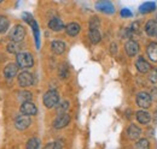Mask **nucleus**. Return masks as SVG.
I'll return each instance as SVG.
<instances>
[{"label":"nucleus","instance_id":"31","mask_svg":"<svg viewBox=\"0 0 157 149\" xmlns=\"http://www.w3.org/2000/svg\"><path fill=\"white\" fill-rule=\"evenodd\" d=\"M62 148H63V146H62L60 142H51V143H47L44 149H62Z\"/></svg>","mask_w":157,"mask_h":149},{"label":"nucleus","instance_id":"23","mask_svg":"<svg viewBox=\"0 0 157 149\" xmlns=\"http://www.w3.org/2000/svg\"><path fill=\"white\" fill-rule=\"evenodd\" d=\"M40 140L36 137H32L27 144H25V149H40Z\"/></svg>","mask_w":157,"mask_h":149},{"label":"nucleus","instance_id":"1","mask_svg":"<svg viewBox=\"0 0 157 149\" xmlns=\"http://www.w3.org/2000/svg\"><path fill=\"white\" fill-rule=\"evenodd\" d=\"M16 60H17L18 67L29 69L34 65V58L29 52H20L16 56Z\"/></svg>","mask_w":157,"mask_h":149},{"label":"nucleus","instance_id":"33","mask_svg":"<svg viewBox=\"0 0 157 149\" xmlns=\"http://www.w3.org/2000/svg\"><path fill=\"white\" fill-rule=\"evenodd\" d=\"M111 48H113V53L115 54V53H116V48H117V47H116V45H115V43H114V45H111Z\"/></svg>","mask_w":157,"mask_h":149},{"label":"nucleus","instance_id":"34","mask_svg":"<svg viewBox=\"0 0 157 149\" xmlns=\"http://www.w3.org/2000/svg\"><path fill=\"white\" fill-rule=\"evenodd\" d=\"M155 22H156V23H157V16H156V18H155Z\"/></svg>","mask_w":157,"mask_h":149},{"label":"nucleus","instance_id":"4","mask_svg":"<svg viewBox=\"0 0 157 149\" xmlns=\"http://www.w3.org/2000/svg\"><path fill=\"white\" fill-rule=\"evenodd\" d=\"M24 37H25V28H24L23 25H21V24L15 25V27L12 28L11 33H10V38H11V41L18 43V42H21Z\"/></svg>","mask_w":157,"mask_h":149},{"label":"nucleus","instance_id":"25","mask_svg":"<svg viewBox=\"0 0 157 149\" xmlns=\"http://www.w3.org/2000/svg\"><path fill=\"white\" fill-rule=\"evenodd\" d=\"M6 49L9 53H20V45L17 42H13V41H10L6 46Z\"/></svg>","mask_w":157,"mask_h":149},{"label":"nucleus","instance_id":"24","mask_svg":"<svg viewBox=\"0 0 157 149\" xmlns=\"http://www.w3.org/2000/svg\"><path fill=\"white\" fill-rule=\"evenodd\" d=\"M18 97L22 101V104L23 102H30V100L33 99V94L30 92H28V90H22V92L18 93Z\"/></svg>","mask_w":157,"mask_h":149},{"label":"nucleus","instance_id":"3","mask_svg":"<svg viewBox=\"0 0 157 149\" xmlns=\"http://www.w3.org/2000/svg\"><path fill=\"white\" fill-rule=\"evenodd\" d=\"M59 104V95L56 90H48L44 95V105L47 108H53Z\"/></svg>","mask_w":157,"mask_h":149},{"label":"nucleus","instance_id":"8","mask_svg":"<svg viewBox=\"0 0 157 149\" xmlns=\"http://www.w3.org/2000/svg\"><path fill=\"white\" fill-rule=\"evenodd\" d=\"M70 123V115L68 114V113H65V114H59L58 117L55 119V122H53V128L55 129H64L65 126H68V124Z\"/></svg>","mask_w":157,"mask_h":149},{"label":"nucleus","instance_id":"10","mask_svg":"<svg viewBox=\"0 0 157 149\" xmlns=\"http://www.w3.org/2000/svg\"><path fill=\"white\" fill-rule=\"evenodd\" d=\"M96 9L106 15H113L115 12V7H114L113 2H110V1H99L96 4Z\"/></svg>","mask_w":157,"mask_h":149},{"label":"nucleus","instance_id":"5","mask_svg":"<svg viewBox=\"0 0 157 149\" xmlns=\"http://www.w3.org/2000/svg\"><path fill=\"white\" fill-rule=\"evenodd\" d=\"M32 124V118L28 117V115H23L21 114L18 115L16 119H15V128L20 131L27 130Z\"/></svg>","mask_w":157,"mask_h":149},{"label":"nucleus","instance_id":"16","mask_svg":"<svg viewBox=\"0 0 157 149\" xmlns=\"http://www.w3.org/2000/svg\"><path fill=\"white\" fill-rule=\"evenodd\" d=\"M48 28L52 30V31H60L63 29H65V25L63 23V20L58 17H53V18L50 19L48 22Z\"/></svg>","mask_w":157,"mask_h":149},{"label":"nucleus","instance_id":"15","mask_svg":"<svg viewBox=\"0 0 157 149\" xmlns=\"http://www.w3.org/2000/svg\"><path fill=\"white\" fill-rule=\"evenodd\" d=\"M146 54L151 63H157V42H150L147 45Z\"/></svg>","mask_w":157,"mask_h":149},{"label":"nucleus","instance_id":"22","mask_svg":"<svg viewBox=\"0 0 157 149\" xmlns=\"http://www.w3.org/2000/svg\"><path fill=\"white\" fill-rule=\"evenodd\" d=\"M9 25H10V22H9V18L0 15V34H4L9 29Z\"/></svg>","mask_w":157,"mask_h":149},{"label":"nucleus","instance_id":"27","mask_svg":"<svg viewBox=\"0 0 157 149\" xmlns=\"http://www.w3.org/2000/svg\"><path fill=\"white\" fill-rule=\"evenodd\" d=\"M137 149H150V142L146 138H139L136 143Z\"/></svg>","mask_w":157,"mask_h":149},{"label":"nucleus","instance_id":"19","mask_svg":"<svg viewBox=\"0 0 157 149\" xmlns=\"http://www.w3.org/2000/svg\"><path fill=\"white\" fill-rule=\"evenodd\" d=\"M80 30H81L80 24L75 23V22H71V23H69V24H67V25H65V33L71 37L78 35Z\"/></svg>","mask_w":157,"mask_h":149},{"label":"nucleus","instance_id":"35","mask_svg":"<svg viewBox=\"0 0 157 149\" xmlns=\"http://www.w3.org/2000/svg\"><path fill=\"white\" fill-rule=\"evenodd\" d=\"M0 2H1V0H0Z\"/></svg>","mask_w":157,"mask_h":149},{"label":"nucleus","instance_id":"9","mask_svg":"<svg viewBox=\"0 0 157 149\" xmlns=\"http://www.w3.org/2000/svg\"><path fill=\"white\" fill-rule=\"evenodd\" d=\"M136 69L140 74H147V72L151 71V65H150V63L145 58L139 56L136 60Z\"/></svg>","mask_w":157,"mask_h":149},{"label":"nucleus","instance_id":"2","mask_svg":"<svg viewBox=\"0 0 157 149\" xmlns=\"http://www.w3.org/2000/svg\"><path fill=\"white\" fill-rule=\"evenodd\" d=\"M136 102L137 105L143 108V110H147L151 107L152 105V97L151 95L146 92H140V93L137 94V97H136Z\"/></svg>","mask_w":157,"mask_h":149},{"label":"nucleus","instance_id":"11","mask_svg":"<svg viewBox=\"0 0 157 149\" xmlns=\"http://www.w3.org/2000/svg\"><path fill=\"white\" fill-rule=\"evenodd\" d=\"M20 111L23 115L30 117V115H35L38 113V108H36V106L33 102H23L21 105Z\"/></svg>","mask_w":157,"mask_h":149},{"label":"nucleus","instance_id":"12","mask_svg":"<svg viewBox=\"0 0 157 149\" xmlns=\"http://www.w3.org/2000/svg\"><path fill=\"white\" fill-rule=\"evenodd\" d=\"M18 65L17 64H15V63H10V64H7L6 66H5V69H4V76L6 77V78H13V77H16L17 74H18Z\"/></svg>","mask_w":157,"mask_h":149},{"label":"nucleus","instance_id":"32","mask_svg":"<svg viewBox=\"0 0 157 149\" xmlns=\"http://www.w3.org/2000/svg\"><path fill=\"white\" fill-rule=\"evenodd\" d=\"M121 16L122 17H132V12L128 9H122L121 10Z\"/></svg>","mask_w":157,"mask_h":149},{"label":"nucleus","instance_id":"17","mask_svg":"<svg viewBox=\"0 0 157 149\" xmlns=\"http://www.w3.org/2000/svg\"><path fill=\"white\" fill-rule=\"evenodd\" d=\"M127 136L129 140H139L141 136V129L136 124H131L127 129Z\"/></svg>","mask_w":157,"mask_h":149},{"label":"nucleus","instance_id":"26","mask_svg":"<svg viewBox=\"0 0 157 149\" xmlns=\"http://www.w3.org/2000/svg\"><path fill=\"white\" fill-rule=\"evenodd\" d=\"M69 101H62L60 104H58L57 105V113L59 114H65L67 112H68V110H69Z\"/></svg>","mask_w":157,"mask_h":149},{"label":"nucleus","instance_id":"6","mask_svg":"<svg viewBox=\"0 0 157 149\" xmlns=\"http://www.w3.org/2000/svg\"><path fill=\"white\" fill-rule=\"evenodd\" d=\"M18 84H20L21 88H27V87H30L33 83H34V77L33 74L28 71H23L18 74Z\"/></svg>","mask_w":157,"mask_h":149},{"label":"nucleus","instance_id":"20","mask_svg":"<svg viewBox=\"0 0 157 149\" xmlns=\"http://www.w3.org/2000/svg\"><path fill=\"white\" fill-rule=\"evenodd\" d=\"M88 38H90L91 43H93V45L99 43V42H100V40H101L100 31L97 30V29H91V30L88 31Z\"/></svg>","mask_w":157,"mask_h":149},{"label":"nucleus","instance_id":"21","mask_svg":"<svg viewBox=\"0 0 157 149\" xmlns=\"http://www.w3.org/2000/svg\"><path fill=\"white\" fill-rule=\"evenodd\" d=\"M155 9H156V4L152 1H147V2H144L143 5H140L139 11H140V13H150Z\"/></svg>","mask_w":157,"mask_h":149},{"label":"nucleus","instance_id":"36","mask_svg":"<svg viewBox=\"0 0 157 149\" xmlns=\"http://www.w3.org/2000/svg\"><path fill=\"white\" fill-rule=\"evenodd\" d=\"M156 36H157V35H156Z\"/></svg>","mask_w":157,"mask_h":149},{"label":"nucleus","instance_id":"13","mask_svg":"<svg viewBox=\"0 0 157 149\" xmlns=\"http://www.w3.org/2000/svg\"><path fill=\"white\" fill-rule=\"evenodd\" d=\"M144 30L149 37H154L157 35V23L155 19H149L144 27Z\"/></svg>","mask_w":157,"mask_h":149},{"label":"nucleus","instance_id":"28","mask_svg":"<svg viewBox=\"0 0 157 149\" xmlns=\"http://www.w3.org/2000/svg\"><path fill=\"white\" fill-rule=\"evenodd\" d=\"M99 25H100V20H99L98 17H92V18L90 19V30L91 29H99Z\"/></svg>","mask_w":157,"mask_h":149},{"label":"nucleus","instance_id":"29","mask_svg":"<svg viewBox=\"0 0 157 149\" xmlns=\"http://www.w3.org/2000/svg\"><path fill=\"white\" fill-rule=\"evenodd\" d=\"M58 74L62 79H65V78L68 77V66H67L65 64H62V65H60Z\"/></svg>","mask_w":157,"mask_h":149},{"label":"nucleus","instance_id":"7","mask_svg":"<svg viewBox=\"0 0 157 149\" xmlns=\"http://www.w3.org/2000/svg\"><path fill=\"white\" fill-rule=\"evenodd\" d=\"M139 45H138L137 41H134V40H128L126 43H124V51H126V53H127V56H131V58H133V56H136L139 53Z\"/></svg>","mask_w":157,"mask_h":149},{"label":"nucleus","instance_id":"18","mask_svg":"<svg viewBox=\"0 0 157 149\" xmlns=\"http://www.w3.org/2000/svg\"><path fill=\"white\" fill-rule=\"evenodd\" d=\"M51 49L55 54H63L67 49V45L63 42V41H59V40H55L51 42Z\"/></svg>","mask_w":157,"mask_h":149},{"label":"nucleus","instance_id":"30","mask_svg":"<svg viewBox=\"0 0 157 149\" xmlns=\"http://www.w3.org/2000/svg\"><path fill=\"white\" fill-rule=\"evenodd\" d=\"M149 81L151 82V83H157V67L155 69H152L150 72H149Z\"/></svg>","mask_w":157,"mask_h":149},{"label":"nucleus","instance_id":"14","mask_svg":"<svg viewBox=\"0 0 157 149\" xmlns=\"http://www.w3.org/2000/svg\"><path fill=\"white\" fill-rule=\"evenodd\" d=\"M136 119L138 120V123H140L143 125H146L151 122V114L145 110H140L136 113Z\"/></svg>","mask_w":157,"mask_h":149}]
</instances>
